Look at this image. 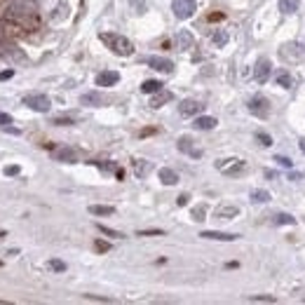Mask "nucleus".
I'll list each match as a JSON object with an SVG mask.
<instances>
[{
    "label": "nucleus",
    "instance_id": "1",
    "mask_svg": "<svg viewBox=\"0 0 305 305\" xmlns=\"http://www.w3.org/2000/svg\"><path fill=\"white\" fill-rule=\"evenodd\" d=\"M99 38H101V43H104L113 54H117V56H132L134 54V45H132V40L125 38V36H120V33H101Z\"/></svg>",
    "mask_w": 305,
    "mask_h": 305
},
{
    "label": "nucleus",
    "instance_id": "2",
    "mask_svg": "<svg viewBox=\"0 0 305 305\" xmlns=\"http://www.w3.org/2000/svg\"><path fill=\"white\" fill-rule=\"evenodd\" d=\"M249 113L251 115H256L258 120H265L270 117V101L263 94H256V97L249 99Z\"/></svg>",
    "mask_w": 305,
    "mask_h": 305
},
{
    "label": "nucleus",
    "instance_id": "3",
    "mask_svg": "<svg viewBox=\"0 0 305 305\" xmlns=\"http://www.w3.org/2000/svg\"><path fill=\"white\" fill-rule=\"evenodd\" d=\"M197 10L195 0H171V12L176 19H190Z\"/></svg>",
    "mask_w": 305,
    "mask_h": 305
},
{
    "label": "nucleus",
    "instance_id": "4",
    "mask_svg": "<svg viewBox=\"0 0 305 305\" xmlns=\"http://www.w3.org/2000/svg\"><path fill=\"white\" fill-rule=\"evenodd\" d=\"M216 169L223 171L226 176H237V174H244V169H247V162L244 160H221V162H216Z\"/></svg>",
    "mask_w": 305,
    "mask_h": 305
},
{
    "label": "nucleus",
    "instance_id": "5",
    "mask_svg": "<svg viewBox=\"0 0 305 305\" xmlns=\"http://www.w3.org/2000/svg\"><path fill=\"white\" fill-rule=\"evenodd\" d=\"M24 106H28V108L36 110V113H47V110L52 108V101H49V97H45V94H28V97H24Z\"/></svg>",
    "mask_w": 305,
    "mask_h": 305
},
{
    "label": "nucleus",
    "instance_id": "6",
    "mask_svg": "<svg viewBox=\"0 0 305 305\" xmlns=\"http://www.w3.org/2000/svg\"><path fill=\"white\" fill-rule=\"evenodd\" d=\"M280 54H282V59H284V61H293V64H298V61L305 59V45L289 43V45H284V47H282Z\"/></svg>",
    "mask_w": 305,
    "mask_h": 305
},
{
    "label": "nucleus",
    "instance_id": "7",
    "mask_svg": "<svg viewBox=\"0 0 305 305\" xmlns=\"http://www.w3.org/2000/svg\"><path fill=\"white\" fill-rule=\"evenodd\" d=\"M270 73H272L270 59H258L256 68H254V80H256L258 85H263V82H268V80H270Z\"/></svg>",
    "mask_w": 305,
    "mask_h": 305
},
{
    "label": "nucleus",
    "instance_id": "8",
    "mask_svg": "<svg viewBox=\"0 0 305 305\" xmlns=\"http://www.w3.org/2000/svg\"><path fill=\"white\" fill-rule=\"evenodd\" d=\"M146 64L155 71H160V73H171L174 71V61L167 59V56H148Z\"/></svg>",
    "mask_w": 305,
    "mask_h": 305
},
{
    "label": "nucleus",
    "instance_id": "9",
    "mask_svg": "<svg viewBox=\"0 0 305 305\" xmlns=\"http://www.w3.org/2000/svg\"><path fill=\"white\" fill-rule=\"evenodd\" d=\"M176 146H178V150L186 152L188 158H195V160L202 158V150H200V148H195V141L190 139V136H181Z\"/></svg>",
    "mask_w": 305,
    "mask_h": 305
},
{
    "label": "nucleus",
    "instance_id": "10",
    "mask_svg": "<svg viewBox=\"0 0 305 305\" xmlns=\"http://www.w3.org/2000/svg\"><path fill=\"white\" fill-rule=\"evenodd\" d=\"M174 45H176V49H193V45H195V38H193V33L186 28L176 30V36H174Z\"/></svg>",
    "mask_w": 305,
    "mask_h": 305
},
{
    "label": "nucleus",
    "instance_id": "11",
    "mask_svg": "<svg viewBox=\"0 0 305 305\" xmlns=\"http://www.w3.org/2000/svg\"><path fill=\"white\" fill-rule=\"evenodd\" d=\"M200 110H202V104L197 99H186V101H181V106H178V113H181L183 117L200 115Z\"/></svg>",
    "mask_w": 305,
    "mask_h": 305
},
{
    "label": "nucleus",
    "instance_id": "12",
    "mask_svg": "<svg viewBox=\"0 0 305 305\" xmlns=\"http://www.w3.org/2000/svg\"><path fill=\"white\" fill-rule=\"evenodd\" d=\"M237 214H239V209L235 207V204H221V207L214 209V216L221 221H230V219H235Z\"/></svg>",
    "mask_w": 305,
    "mask_h": 305
},
{
    "label": "nucleus",
    "instance_id": "13",
    "mask_svg": "<svg viewBox=\"0 0 305 305\" xmlns=\"http://www.w3.org/2000/svg\"><path fill=\"white\" fill-rule=\"evenodd\" d=\"M54 158L59 160V162H78L80 150L66 146V148H59V150H54Z\"/></svg>",
    "mask_w": 305,
    "mask_h": 305
},
{
    "label": "nucleus",
    "instance_id": "14",
    "mask_svg": "<svg viewBox=\"0 0 305 305\" xmlns=\"http://www.w3.org/2000/svg\"><path fill=\"white\" fill-rule=\"evenodd\" d=\"M120 80V73H115V71H101V73L97 75V85L99 87H113Z\"/></svg>",
    "mask_w": 305,
    "mask_h": 305
},
{
    "label": "nucleus",
    "instance_id": "15",
    "mask_svg": "<svg viewBox=\"0 0 305 305\" xmlns=\"http://www.w3.org/2000/svg\"><path fill=\"white\" fill-rule=\"evenodd\" d=\"M200 237H204V239H219V242H232V239H237V235H232V232H219V230H204Z\"/></svg>",
    "mask_w": 305,
    "mask_h": 305
},
{
    "label": "nucleus",
    "instance_id": "16",
    "mask_svg": "<svg viewBox=\"0 0 305 305\" xmlns=\"http://www.w3.org/2000/svg\"><path fill=\"white\" fill-rule=\"evenodd\" d=\"M158 176H160V181L165 183V186H176V183H178V174L174 169H169V167H162V169L158 171Z\"/></svg>",
    "mask_w": 305,
    "mask_h": 305
},
{
    "label": "nucleus",
    "instance_id": "17",
    "mask_svg": "<svg viewBox=\"0 0 305 305\" xmlns=\"http://www.w3.org/2000/svg\"><path fill=\"white\" fill-rule=\"evenodd\" d=\"M219 125L216 122V117H211V115H197L195 117V129H202V132H209V129H214Z\"/></svg>",
    "mask_w": 305,
    "mask_h": 305
},
{
    "label": "nucleus",
    "instance_id": "18",
    "mask_svg": "<svg viewBox=\"0 0 305 305\" xmlns=\"http://www.w3.org/2000/svg\"><path fill=\"white\" fill-rule=\"evenodd\" d=\"M85 106H101L106 104V99L99 94V92H87V94H82V99H80Z\"/></svg>",
    "mask_w": 305,
    "mask_h": 305
},
{
    "label": "nucleus",
    "instance_id": "19",
    "mask_svg": "<svg viewBox=\"0 0 305 305\" xmlns=\"http://www.w3.org/2000/svg\"><path fill=\"white\" fill-rule=\"evenodd\" d=\"M171 99H174L171 92H162V89L155 92V97L150 99V108H160V106H165L167 101H171Z\"/></svg>",
    "mask_w": 305,
    "mask_h": 305
},
{
    "label": "nucleus",
    "instance_id": "20",
    "mask_svg": "<svg viewBox=\"0 0 305 305\" xmlns=\"http://www.w3.org/2000/svg\"><path fill=\"white\" fill-rule=\"evenodd\" d=\"M89 214H94V216H113L115 207H110V204H92Z\"/></svg>",
    "mask_w": 305,
    "mask_h": 305
},
{
    "label": "nucleus",
    "instance_id": "21",
    "mask_svg": "<svg viewBox=\"0 0 305 305\" xmlns=\"http://www.w3.org/2000/svg\"><path fill=\"white\" fill-rule=\"evenodd\" d=\"M300 7V0H280V12L282 14H293Z\"/></svg>",
    "mask_w": 305,
    "mask_h": 305
},
{
    "label": "nucleus",
    "instance_id": "22",
    "mask_svg": "<svg viewBox=\"0 0 305 305\" xmlns=\"http://www.w3.org/2000/svg\"><path fill=\"white\" fill-rule=\"evenodd\" d=\"M160 89H162V82H160V80H146V82L141 85L143 94H155V92H160Z\"/></svg>",
    "mask_w": 305,
    "mask_h": 305
},
{
    "label": "nucleus",
    "instance_id": "23",
    "mask_svg": "<svg viewBox=\"0 0 305 305\" xmlns=\"http://www.w3.org/2000/svg\"><path fill=\"white\" fill-rule=\"evenodd\" d=\"M251 202L254 204H265V202H270V193L268 190H251Z\"/></svg>",
    "mask_w": 305,
    "mask_h": 305
},
{
    "label": "nucleus",
    "instance_id": "24",
    "mask_svg": "<svg viewBox=\"0 0 305 305\" xmlns=\"http://www.w3.org/2000/svg\"><path fill=\"white\" fill-rule=\"evenodd\" d=\"M134 171H136V176H146L148 171H150V162L148 160H134Z\"/></svg>",
    "mask_w": 305,
    "mask_h": 305
},
{
    "label": "nucleus",
    "instance_id": "25",
    "mask_svg": "<svg viewBox=\"0 0 305 305\" xmlns=\"http://www.w3.org/2000/svg\"><path fill=\"white\" fill-rule=\"evenodd\" d=\"M274 80H277V85H280V87H287V89H291V87H293V78L287 73V71L277 73V78H274Z\"/></svg>",
    "mask_w": 305,
    "mask_h": 305
},
{
    "label": "nucleus",
    "instance_id": "26",
    "mask_svg": "<svg viewBox=\"0 0 305 305\" xmlns=\"http://www.w3.org/2000/svg\"><path fill=\"white\" fill-rule=\"evenodd\" d=\"M211 43L219 45V47L228 45V33H226V30H214V33H211Z\"/></svg>",
    "mask_w": 305,
    "mask_h": 305
},
{
    "label": "nucleus",
    "instance_id": "27",
    "mask_svg": "<svg viewBox=\"0 0 305 305\" xmlns=\"http://www.w3.org/2000/svg\"><path fill=\"white\" fill-rule=\"evenodd\" d=\"M293 223H296V219L289 216V214H277L274 216V226H293Z\"/></svg>",
    "mask_w": 305,
    "mask_h": 305
},
{
    "label": "nucleus",
    "instance_id": "28",
    "mask_svg": "<svg viewBox=\"0 0 305 305\" xmlns=\"http://www.w3.org/2000/svg\"><path fill=\"white\" fill-rule=\"evenodd\" d=\"M47 265H49V270H54V272H64V270H66V263L59 261V258H52Z\"/></svg>",
    "mask_w": 305,
    "mask_h": 305
},
{
    "label": "nucleus",
    "instance_id": "29",
    "mask_svg": "<svg viewBox=\"0 0 305 305\" xmlns=\"http://www.w3.org/2000/svg\"><path fill=\"white\" fill-rule=\"evenodd\" d=\"M97 228L104 232V235H108V237H122V232L113 230V228H108V226H101V223H97Z\"/></svg>",
    "mask_w": 305,
    "mask_h": 305
},
{
    "label": "nucleus",
    "instance_id": "30",
    "mask_svg": "<svg viewBox=\"0 0 305 305\" xmlns=\"http://www.w3.org/2000/svg\"><path fill=\"white\" fill-rule=\"evenodd\" d=\"M256 139L261 141V146H265V148H268V146H272V139H270V134H265V132H258V134H256Z\"/></svg>",
    "mask_w": 305,
    "mask_h": 305
},
{
    "label": "nucleus",
    "instance_id": "31",
    "mask_svg": "<svg viewBox=\"0 0 305 305\" xmlns=\"http://www.w3.org/2000/svg\"><path fill=\"white\" fill-rule=\"evenodd\" d=\"M190 214H193V219H195V221H204V214H207V207H195Z\"/></svg>",
    "mask_w": 305,
    "mask_h": 305
},
{
    "label": "nucleus",
    "instance_id": "32",
    "mask_svg": "<svg viewBox=\"0 0 305 305\" xmlns=\"http://www.w3.org/2000/svg\"><path fill=\"white\" fill-rule=\"evenodd\" d=\"M73 120L75 117H71V115H59V117H54V125H61V127H64V125H73Z\"/></svg>",
    "mask_w": 305,
    "mask_h": 305
},
{
    "label": "nucleus",
    "instance_id": "33",
    "mask_svg": "<svg viewBox=\"0 0 305 305\" xmlns=\"http://www.w3.org/2000/svg\"><path fill=\"white\" fill-rule=\"evenodd\" d=\"M274 162H280V165L287 167V169H291V167H293V162L289 158H284V155H274Z\"/></svg>",
    "mask_w": 305,
    "mask_h": 305
},
{
    "label": "nucleus",
    "instance_id": "34",
    "mask_svg": "<svg viewBox=\"0 0 305 305\" xmlns=\"http://www.w3.org/2000/svg\"><path fill=\"white\" fill-rule=\"evenodd\" d=\"M251 303H274L272 296H251Z\"/></svg>",
    "mask_w": 305,
    "mask_h": 305
},
{
    "label": "nucleus",
    "instance_id": "35",
    "mask_svg": "<svg viewBox=\"0 0 305 305\" xmlns=\"http://www.w3.org/2000/svg\"><path fill=\"white\" fill-rule=\"evenodd\" d=\"M97 167L99 169H104V171H120V169H115V165H110V162H97Z\"/></svg>",
    "mask_w": 305,
    "mask_h": 305
},
{
    "label": "nucleus",
    "instance_id": "36",
    "mask_svg": "<svg viewBox=\"0 0 305 305\" xmlns=\"http://www.w3.org/2000/svg\"><path fill=\"white\" fill-rule=\"evenodd\" d=\"M141 237H146V235H162V230L160 228H148V230H139Z\"/></svg>",
    "mask_w": 305,
    "mask_h": 305
},
{
    "label": "nucleus",
    "instance_id": "37",
    "mask_svg": "<svg viewBox=\"0 0 305 305\" xmlns=\"http://www.w3.org/2000/svg\"><path fill=\"white\" fill-rule=\"evenodd\" d=\"M19 171H21V169H19L17 165H10V167H5V176H17Z\"/></svg>",
    "mask_w": 305,
    "mask_h": 305
},
{
    "label": "nucleus",
    "instance_id": "38",
    "mask_svg": "<svg viewBox=\"0 0 305 305\" xmlns=\"http://www.w3.org/2000/svg\"><path fill=\"white\" fill-rule=\"evenodd\" d=\"M7 125H12V117L7 113H0V127H7Z\"/></svg>",
    "mask_w": 305,
    "mask_h": 305
},
{
    "label": "nucleus",
    "instance_id": "39",
    "mask_svg": "<svg viewBox=\"0 0 305 305\" xmlns=\"http://www.w3.org/2000/svg\"><path fill=\"white\" fill-rule=\"evenodd\" d=\"M94 247H97V251H108V249H110V244H108V242H101V239H99Z\"/></svg>",
    "mask_w": 305,
    "mask_h": 305
},
{
    "label": "nucleus",
    "instance_id": "40",
    "mask_svg": "<svg viewBox=\"0 0 305 305\" xmlns=\"http://www.w3.org/2000/svg\"><path fill=\"white\" fill-rule=\"evenodd\" d=\"M14 75V71H3V73H0V80H10Z\"/></svg>",
    "mask_w": 305,
    "mask_h": 305
},
{
    "label": "nucleus",
    "instance_id": "41",
    "mask_svg": "<svg viewBox=\"0 0 305 305\" xmlns=\"http://www.w3.org/2000/svg\"><path fill=\"white\" fill-rule=\"evenodd\" d=\"M178 204H181V207H183V204H188V195H181V197H178Z\"/></svg>",
    "mask_w": 305,
    "mask_h": 305
},
{
    "label": "nucleus",
    "instance_id": "42",
    "mask_svg": "<svg viewBox=\"0 0 305 305\" xmlns=\"http://www.w3.org/2000/svg\"><path fill=\"white\" fill-rule=\"evenodd\" d=\"M265 176H268V178H277V174H274L272 169H265Z\"/></svg>",
    "mask_w": 305,
    "mask_h": 305
},
{
    "label": "nucleus",
    "instance_id": "43",
    "mask_svg": "<svg viewBox=\"0 0 305 305\" xmlns=\"http://www.w3.org/2000/svg\"><path fill=\"white\" fill-rule=\"evenodd\" d=\"M300 176H303V174H298V171H293V174H291V176H289V178H291V181H298Z\"/></svg>",
    "mask_w": 305,
    "mask_h": 305
},
{
    "label": "nucleus",
    "instance_id": "44",
    "mask_svg": "<svg viewBox=\"0 0 305 305\" xmlns=\"http://www.w3.org/2000/svg\"><path fill=\"white\" fill-rule=\"evenodd\" d=\"M300 150L305 152V139H300Z\"/></svg>",
    "mask_w": 305,
    "mask_h": 305
},
{
    "label": "nucleus",
    "instance_id": "45",
    "mask_svg": "<svg viewBox=\"0 0 305 305\" xmlns=\"http://www.w3.org/2000/svg\"><path fill=\"white\" fill-rule=\"evenodd\" d=\"M0 303H5V300H0Z\"/></svg>",
    "mask_w": 305,
    "mask_h": 305
},
{
    "label": "nucleus",
    "instance_id": "46",
    "mask_svg": "<svg viewBox=\"0 0 305 305\" xmlns=\"http://www.w3.org/2000/svg\"><path fill=\"white\" fill-rule=\"evenodd\" d=\"M0 268H3V263H0Z\"/></svg>",
    "mask_w": 305,
    "mask_h": 305
}]
</instances>
